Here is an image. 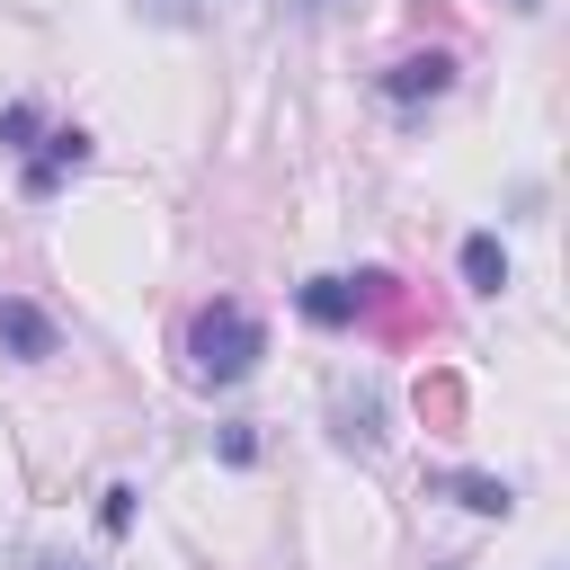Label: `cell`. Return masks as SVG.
<instances>
[{"instance_id":"obj_1","label":"cell","mask_w":570,"mask_h":570,"mask_svg":"<svg viewBox=\"0 0 570 570\" xmlns=\"http://www.w3.org/2000/svg\"><path fill=\"white\" fill-rule=\"evenodd\" d=\"M258 356H267V330L249 303H205L187 321V374L196 383H240V374H258Z\"/></svg>"},{"instance_id":"obj_2","label":"cell","mask_w":570,"mask_h":570,"mask_svg":"<svg viewBox=\"0 0 570 570\" xmlns=\"http://www.w3.org/2000/svg\"><path fill=\"white\" fill-rule=\"evenodd\" d=\"M401 285L383 276V267H365V276H312V285H294V303H303V321L312 330H347V321H365V312H383Z\"/></svg>"},{"instance_id":"obj_3","label":"cell","mask_w":570,"mask_h":570,"mask_svg":"<svg viewBox=\"0 0 570 570\" xmlns=\"http://www.w3.org/2000/svg\"><path fill=\"white\" fill-rule=\"evenodd\" d=\"M445 89H454V53H401L383 71V98L392 107H419V98H445Z\"/></svg>"},{"instance_id":"obj_4","label":"cell","mask_w":570,"mask_h":570,"mask_svg":"<svg viewBox=\"0 0 570 570\" xmlns=\"http://www.w3.org/2000/svg\"><path fill=\"white\" fill-rule=\"evenodd\" d=\"M80 160H89V134H80V125H53V134L36 142V160H27V196L45 205V196H53V187H62Z\"/></svg>"},{"instance_id":"obj_5","label":"cell","mask_w":570,"mask_h":570,"mask_svg":"<svg viewBox=\"0 0 570 570\" xmlns=\"http://www.w3.org/2000/svg\"><path fill=\"white\" fill-rule=\"evenodd\" d=\"M0 338H9L27 365H45V356H53V321H45L36 303H18V294H0Z\"/></svg>"},{"instance_id":"obj_6","label":"cell","mask_w":570,"mask_h":570,"mask_svg":"<svg viewBox=\"0 0 570 570\" xmlns=\"http://www.w3.org/2000/svg\"><path fill=\"white\" fill-rule=\"evenodd\" d=\"M463 285H472V294H499V285H508V249H499V232H472V240H463Z\"/></svg>"},{"instance_id":"obj_7","label":"cell","mask_w":570,"mask_h":570,"mask_svg":"<svg viewBox=\"0 0 570 570\" xmlns=\"http://www.w3.org/2000/svg\"><path fill=\"white\" fill-rule=\"evenodd\" d=\"M338 445H356V454L383 445V401H374V392H347V401H338Z\"/></svg>"},{"instance_id":"obj_8","label":"cell","mask_w":570,"mask_h":570,"mask_svg":"<svg viewBox=\"0 0 570 570\" xmlns=\"http://www.w3.org/2000/svg\"><path fill=\"white\" fill-rule=\"evenodd\" d=\"M436 490H454L472 517H508V508H517V490H508V481H490V472H445Z\"/></svg>"},{"instance_id":"obj_9","label":"cell","mask_w":570,"mask_h":570,"mask_svg":"<svg viewBox=\"0 0 570 570\" xmlns=\"http://www.w3.org/2000/svg\"><path fill=\"white\" fill-rule=\"evenodd\" d=\"M134 9H142V18H160V27H196L214 0H134Z\"/></svg>"},{"instance_id":"obj_10","label":"cell","mask_w":570,"mask_h":570,"mask_svg":"<svg viewBox=\"0 0 570 570\" xmlns=\"http://www.w3.org/2000/svg\"><path fill=\"white\" fill-rule=\"evenodd\" d=\"M98 525H107V534H125V525H134V490H125V481L98 499Z\"/></svg>"},{"instance_id":"obj_11","label":"cell","mask_w":570,"mask_h":570,"mask_svg":"<svg viewBox=\"0 0 570 570\" xmlns=\"http://www.w3.org/2000/svg\"><path fill=\"white\" fill-rule=\"evenodd\" d=\"M27 134H36V107H0V142L27 151Z\"/></svg>"},{"instance_id":"obj_12","label":"cell","mask_w":570,"mask_h":570,"mask_svg":"<svg viewBox=\"0 0 570 570\" xmlns=\"http://www.w3.org/2000/svg\"><path fill=\"white\" fill-rule=\"evenodd\" d=\"M214 445H223V463H249V454H258V436H249V428H223Z\"/></svg>"},{"instance_id":"obj_13","label":"cell","mask_w":570,"mask_h":570,"mask_svg":"<svg viewBox=\"0 0 570 570\" xmlns=\"http://www.w3.org/2000/svg\"><path fill=\"white\" fill-rule=\"evenodd\" d=\"M285 9H294V18L312 27V18H330V9H347V0H285Z\"/></svg>"},{"instance_id":"obj_14","label":"cell","mask_w":570,"mask_h":570,"mask_svg":"<svg viewBox=\"0 0 570 570\" xmlns=\"http://www.w3.org/2000/svg\"><path fill=\"white\" fill-rule=\"evenodd\" d=\"M27 570H89V561H71V552H36Z\"/></svg>"},{"instance_id":"obj_15","label":"cell","mask_w":570,"mask_h":570,"mask_svg":"<svg viewBox=\"0 0 570 570\" xmlns=\"http://www.w3.org/2000/svg\"><path fill=\"white\" fill-rule=\"evenodd\" d=\"M508 9H525V18H534V9H543V0H508Z\"/></svg>"}]
</instances>
